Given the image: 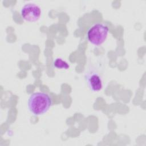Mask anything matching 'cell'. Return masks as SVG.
<instances>
[{
	"label": "cell",
	"instance_id": "5b68a950",
	"mask_svg": "<svg viewBox=\"0 0 146 146\" xmlns=\"http://www.w3.org/2000/svg\"><path fill=\"white\" fill-rule=\"evenodd\" d=\"M53 65L55 67L58 69H68L70 67L68 63L65 60H63L61 58H56L53 62Z\"/></svg>",
	"mask_w": 146,
	"mask_h": 146
},
{
	"label": "cell",
	"instance_id": "6da1fadb",
	"mask_svg": "<svg viewBox=\"0 0 146 146\" xmlns=\"http://www.w3.org/2000/svg\"><path fill=\"white\" fill-rule=\"evenodd\" d=\"M52 100L50 96L43 92H36L32 94L27 102L30 112L35 116H39L46 113L50 108Z\"/></svg>",
	"mask_w": 146,
	"mask_h": 146
},
{
	"label": "cell",
	"instance_id": "277c9868",
	"mask_svg": "<svg viewBox=\"0 0 146 146\" xmlns=\"http://www.w3.org/2000/svg\"><path fill=\"white\" fill-rule=\"evenodd\" d=\"M21 14L26 21L34 22L39 19L41 15V9L36 4L28 3L25 4L21 9Z\"/></svg>",
	"mask_w": 146,
	"mask_h": 146
},
{
	"label": "cell",
	"instance_id": "3957f363",
	"mask_svg": "<svg viewBox=\"0 0 146 146\" xmlns=\"http://www.w3.org/2000/svg\"><path fill=\"white\" fill-rule=\"evenodd\" d=\"M86 83L93 92H98L103 87V80L99 72L94 68L88 69L84 75Z\"/></svg>",
	"mask_w": 146,
	"mask_h": 146
},
{
	"label": "cell",
	"instance_id": "7a4b0ae2",
	"mask_svg": "<svg viewBox=\"0 0 146 146\" xmlns=\"http://www.w3.org/2000/svg\"><path fill=\"white\" fill-rule=\"evenodd\" d=\"M109 32L108 26L102 23H96L88 30L87 37L88 41L95 46L101 45L107 39Z\"/></svg>",
	"mask_w": 146,
	"mask_h": 146
}]
</instances>
